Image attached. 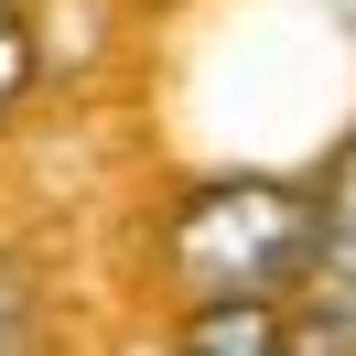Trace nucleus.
Masks as SVG:
<instances>
[{"instance_id": "obj_7", "label": "nucleus", "mask_w": 356, "mask_h": 356, "mask_svg": "<svg viewBox=\"0 0 356 356\" xmlns=\"http://www.w3.org/2000/svg\"><path fill=\"white\" fill-rule=\"evenodd\" d=\"M0 11H11V0H0Z\"/></svg>"}, {"instance_id": "obj_3", "label": "nucleus", "mask_w": 356, "mask_h": 356, "mask_svg": "<svg viewBox=\"0 0 356 356\" xmlns=\"http://www.w3.org/2000/svg\"><path fill=\"white\" fill-rule=\"evenodd\" d=\"M184 356H291V324H281V302H195Z\"/></svg>"}, {"instance_id": "obj_5", "label": "nucleus", "mask_w": 356, "mask_h": 356, "mask_svg": "<svg viewBox=\"0 0 356 356\" xmlns=\"http://www.w3.org/2000/svg\"><path fill=\"white\" fill-rule=\"evenodd\" d=\"M0 356H33V291L11 259H0Z\"/></svg>"}, {"instance_id": "obj_1", "label": "nucleus", "mask_w": 356, "mask_h": 356, "mask_svg": "<svg viewBox=\"0 0 356 356\" xmlns=\"http://www.w3.org/2000/svg\"><path fill=\"white\" fill-rule=\"evenodd\" d=\"M162 248H173L184 302H281V291L313 281V195L270 184V173L205 184V195L173 205Z\"/></svg>"}, {"instance_id": "obj_6", "label": "nucleus", "mask_w": 356, "mask_h": 356, "mask_svg": "<svg viewBox=\"0 0 356 356\" xmlns=\"http://www.w3.org/2000/svg\"><path fill=\"white\" fill-rule=\"evenodd\" d=\"M334 11H356V0H334Z\"/></svg>"}, {"instance_id": "obj_4", "label": "nucleus", "mask_w": 356, "mask_h": 356, "mask_svg": "<svg viewBox=\"0 0 356 356\" xmlns=\"http://www.w3.org/2000/svg\"><path fill=\"white\" fill-rule=\"evenodd\" d=\"M22 87H33V33H22V11H0V119L22 108Z\"/></svg>"}, {"instance_id": "obj_2", "label": "nucleus", "mask_w": 356, "mask_h": 356, "mask_svg": "<svg viewBox=\"0 0 356 356\" xmlns=\"http://www.w3.org/2000/svg\"><path fill=\"white\" fill-rule=\"evenodd\" d=\"M313 313H324L334 334H356V140L324 162V184H313Z\"/></svg>"}]
</instances>
